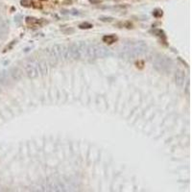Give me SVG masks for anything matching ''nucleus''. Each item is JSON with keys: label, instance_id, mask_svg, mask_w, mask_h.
I'll return each mask as SVG.
<instances>
[{"label": "nucleus", "instance_id": "20e7f679", "mask_svg": "<svg viewBox=\"0 0 192 192\" xmlns=\"http://www.w3.org/2000/svg\"><path fill=\"white\" fill-rule=\"evenodd\" d=\"M52 57L58 61H67L70 59L68 46L64 44H55L51 49Z\"/></svg>", "mask_w": 192, "mask_h": 192}, {"label": "nucleus", "instance_id": "f8f14e48", "mask_svg": "<svg viewBox=\"0 0 192 192\" xmlns=\"http://www.w3.org/2000/svg\"><path fill=\"white\" fill-rule=\"evenodd\" d=\"M6 32H7V29H6L5 26L3 24H0V38H1Z\"/></svg>", "mask_w": 192, "mask_h": 192}, {"label": "nucleus", "instance_id": "4468645a", "mask_svg": "<svg viewBox=\"0 0 192 192\" xmlns=\"http://www.w3.org/2000/svg\"><path fill=\"white\" fill-rule=\"evenodd\" d=\"M100 19L102 21H111L112 20L111 18H105V16H102V18H100Z\"/></svg>", "mask_w": 192, "mask_h": 192}, {"label": "nucleus", "instance_id": "9b49d317", "mask_svg": "<svg viewBox=\"0 0 192 192\" xmlns=\"http://www.w3.org/2000/svg\"><path fill=\"white\" fill-rule=\"evenodd\" d=\"M26 23H27L28 25H31V26H41V20L38 18H26L25 19Z\"/></svg>", "mask_w": 192, "mask_h": 192}, {"label": "nucleus", "instance_id": "423d86ee", "mask_svg": "<svg viewBox=\"0 0 192 192\" xmlns=\"http://www.w3.org/2000/svg\"><path fill=\"white\" fill-rule=\"evenodd\" d=\"M25 73L30 79H35L41 75V67H39V62L33 59L25 64Z\"/></svg>", "mask_w": 192, "mask_h": 192}, {"label": "nucleus", "instance_id": "f3484780", "mask_svg": "<svg viewBox=\"0 0 192 192\" xmlns=\"http://www.w3.org/2000/svg\"><path fill=\"white\" fill-rule=\"evenodd\" d=\"M0 92H1V88H0Z\"/></svg>", "mask_w": 192, "mask_h": 192}, {"label": "nucleus", "instance_id": "f03ea898", "mask_svg": "<svg viewBox=\"0 0 192 192\" xmlns=\"http://www.w3.org/2000/svg\"><path fill=\"white\" fill-rule=\"evenodd\" d=\"M110 49L106 48L105 46L96 45V44H88L87 49V57L88 60L95 59H103L111 56Z\"/></svg>", "mask_w": 192, "mask_h": 192}, {"label": "nucleus", "instance_id": "39448f33", "mask_svg": "<svg viewBox=\"0 0 192 192\" xmlns=\"http://www.w3.org/2000/svg\"><path fill=\"white\" fill-rule=\"evenodd\" d=\"M154 67L156 70H158V72L165 73V72H168L171 70L172 62H171V60H169L167 57H165V56L158 55L156 57L154 61Z\"/></svg>", "mask_w": 192, "mask_h": 192}, {"label": "nucleus", "instance_id": "9d476101", "mask_svg": "<svg viewBox=\"0 0 192 192\" xmlns=\"http://www.w3.org/2000/svg\"><path fill=\"white\" fill-rule=\"evenodd\" d=\"M102 39H103V41L106 42V43L111 44V43H114V42H115L117 41V37L116 36H114V35H106V36H104Z\"/></svg>", "mask_w": 192, "mask_h": 192}, {"label": "nucleus", "instance_id": "f257e3e1", "mask_svg": "<svg viewBox=\"0 0 192 192\" xmlns=\"http://www.w3.org/2000/svg\"><path fill=\"white\" fill-rule=\"evenodd\" d=\"M148 46L143 41H137V42H129L125 44L121 49L122 56L128 58H137L144 55L147 52Z\"/></svg>", "mask_w": 192, "mask_h": 192}, {"label": "nucleus", "instance_id": "6e6552de", "mask_svg": "<svg viewBox=\"0 0 192 192\" xmlns=\"http://www.w3.org/2000/svg\"><path fill=\"white\" fill-rule=\"evenodd\" d=\"M11 76H10L9 71L3 70L0 72V85H9L11 84Z\"/></svg>", "mask_w": 192, "mask_h": 192}, {"label": "nucleus", "instance_id": "dca6fc26", "mask_svg": "<svg viewBox=\"0 0 192 192\" xmlns=\"http://www.w3.org/2000/svg\"><path fill=\"white\" fill-rule=\"evenodd\" d=\"M1 190H2V188H1V186H0V191H1Z\"/></svg>", "mask_w": 192, "mask_h": 192}, {"label": "nucleus", "instance_id": "2eb2a0df", "mask_svg": "<svg viewBox=\"0 0 192 192\" xmlns=\"http://www.w3.org/2000/svg\"><path fill=\"white\" fill-rule=\"evenodd\" d=\"M89 2L92 3V4H98V3L101 2V0H89Z\"/></svg>", "mask_w": 192, "mask_h": 192}, {"label": "nucleus", "instance_id": "ddd939ff", "mask_svg": "<svg viewBox=\"0 0 192 192\" xmlns=\"http://www.w3.org/2000/svg\"><path fill=\"white\" fill-rule=\"evenodd\" d=\"M81 29H89V28H92V25L89 24V23H83L80 26H79Z\"/></svg>", "mask_w": 192, "mask_h": 192}, {"label": "nucleus", "instance_id": "a211bd4d", "mask_svg": "<svg viewBox=\"0 0 192 192\" xmlns=\"http://www.w3.org/2000/svg\"><path fill=\"white\" fill-rule=\"evenodd\" d=\"M41 1H45V0H41Z\"/></svg>", "mask_w": 192, "mask_h": 192}, {"label": "nucleus", "instance_id": "1a4fd4ad", "mask_svg": "<svg viewBox=\"0 0 192 192\" xmlns=\"http://www.w3.org/2000/svg\"><path fill=\"white\" fill-rule=\"evenodd\" d=\"M184 79H185V74L183 70H178L175 74V81L176 84L179 87H181L184 84Z\"/></svg>", "mask_w": 192, "mask_h": 192}, {"label": "nucleus", "instance_id": "0eeeda50", "mask_svg": "<svg viewBox=\"0 0 192 192\" xmlns=\"http://www.w3.org/2000/svg\"><path fill=\"white\" fill-rule=\"evenodd\" d=\"M9 73H10V76H11L12 80L14 81H20L22 79V71L20 68L18 67H13L9 70Z\"/></svg>", "mask_w": 192, "mask_h": 192}, {"label": "nucleus", "instance_id": "7ed1b4c3", "mask_svg": "<svg viewBox=\"0 0 192 192\" xmlns=\"http://www.w3.org/2000/svg\"><path fill=\"white\" fill-rule=\"evenodd\" d=\"M70 59L72 60H88L87 49L88 43L85 42H75L68 46Z\"/></svg>", "mask_w": 192, "mask_h": 192}]
</instances>
